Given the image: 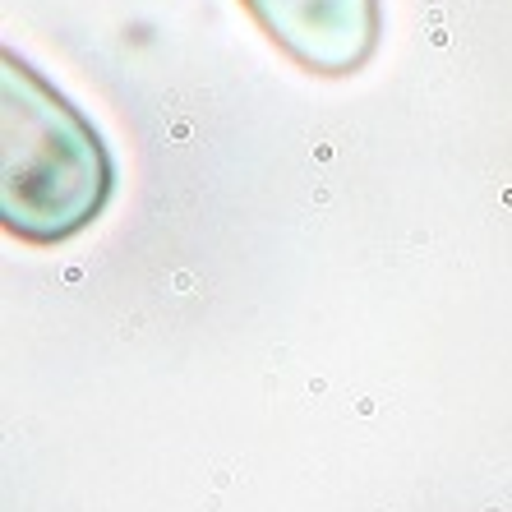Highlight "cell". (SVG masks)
Masks as SVG:
<instances>
[{"mask_svg":"<svg viewBox=\"0 0 512 512\" xmlns=\"http://www.w3.org/2000/svg\"><path fill=\"white\" fill-rule=\"evenodd\" d=\"M19 102H5V227L51 245L88 227L111 194L107 148L65 97L24 65L5 74Z\"/></svg>","mask_w":512,"mask_h":512,"instance_id":"cell-1","label":"cell"},{"mask_svg":"<svg viewBox=\"0 0 512 512\" xmlns=\"http://www.w3.org/2000/svg\"><path fill=\"white\" fill-rule=\"evenodd\" d=\"M300 70L342 79L379 51V0H240Z\"/></svg>","mask_w":512,"mask_h":512,"instance_id":"cell-2","label":"cell"}]
</instances>
